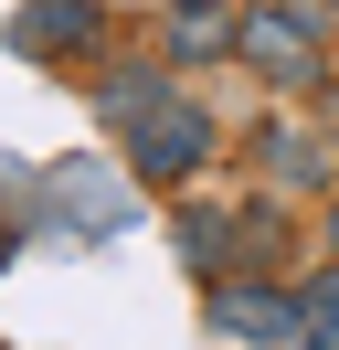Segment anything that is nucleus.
I'll return each instance as SVG.
<instances>
[{
	"label": "nucleus",
	"mask_w": 339,
	"mask_h": 350,
	"mask_svg": "<svg viewBox=\"0 0 339 350\" xmlns=\"http://www.w3.org/2000/svg\"><path fill=\"white\" fill-rule=\"evenodd\" d=\"M233 64L265 96H318L329 85V0H244Z\"/></svg>",
	"instance_id": "f257e3e1"
},
{
	"label": "nucleus",
	"mask_w": 339,
	"mask_h": 350,
	"mask_svg": "<svg viewBox=\"0 0 339 350\" xmlns=\"http://www.w3.org/2000/svg\"><path fill=\"white\" fill-rule=\"evenodd\" d=\"M117 149H127V180H138V191H170V202H180L191 180H202L212 159H223V117H212L191 85H170L159 107H148L138 128L117 138Z\"/></svg>",
	"instance_id": "f03ea898"
},
{
	"label": "nucleus",
	"mask_w": 339,
	"mask_h": 350,
	"mask_svg": "<svg viewBox=\"0 0 339 350\" xmlns=\"http://www.w3.org/2000/svg\"><path fill=\"white\" fill-rule=\"evenodd\" d=\"M212 340H265V350H308V297L297 276H265V265H233V276L202 286Z\"/></svg>",
	"instance_id": "7ed1b4c3"
},
{
	"label": "nucleus",
	"mask_w": 339,
	"mask_h": 350,
	"mask_svg": "<svg viewBox=\"0 0 339 350\" xmlns=\"http://www.w3.org/2000/svg\"><path fill=\"white\" fill-rule=\"evenodd\" d=\"M11 43L32 53V64H96L106 53V0H21Z\"/></svg>",
	"instance_id": "20e7f679"
},
{
	"label": "nucleus",
	"mask_w": 339,
	"mask_h": 350,
	"mask_svg": "<svg viewBox=\"0 0 339 350\" xmlns=\"http://www.w3.org/2000/svg\"><path fill=\"white\" fill-rule=\"evenodd\" d=\"M254 159L275 170L286 202H329L339 191V138L329 128H254Z\"/></svg>",
	"instance_id": "39448f33"
},
{
	"label": "nucleus",
	"mask_w": 339,
	"mask_h": 350,
	"mask_svg": "<svg viewBox=\"0 0 339 350\" xmlns=\"http://www.w3.org/2000/svg\"><path fill=\"white\" fill-rule=\"evenodd\" d=\"M233 32H244V0H170V11H159V53L180 75L233 64Z\"/></svg>",
	"instance_id": "423d86ee"
},
{
	"label": "nucleus",
	"mask_w": 339,
	"mask_h": 350,
	"mask_svg": "<svg viewBox=\"0 0 339 350\" xmlns=\"http://www.w3.org/2000/svg\"><path fill=\"white\" fill-rule=\"evenodd\" d=\"M170 255L212 286V276H233V265H244V234H233L223 202H180V213H170Z\"/></svg>",
	"instance_id": "0eeeda50"
},
{
	"label": "nucleus",
	"mask_w": 339,
	"mask_h": 350,
	"mask_svg": "<svg viewBox=\"0 0 339 350\" xmlns=\"http://www.w3.org/2000/svg\"><path fill=\"white\" fill-rule=\"evenodd\" d=\"M170 85H180V64H170V53H138V64H106V75H96V128H117V138H127V128H138V117L159 107Z\"/></svg>",
	"instance_id": "6e6552de"
},
{
	"label": "nucleus",
	"mask_w": 339,
	"mask_h": 350,
	"mask_svg": "<svg viewBox=\"0 0 339 350\" xmlns=\"http://www.w3.org/2000/svg\"><path fill=\"white\" fill-rule=\"evenodd\" d=\"M297 297H308V350H339V255L308 265V276H297Z\"/></svg>",
	"instance_id": "1a4fd4ad"
},
{
	"label": "nucleus",
	"mask_w": 339,
	"mask_h": 350,
	"mask_svg": "<svg viewBox=\"0 0 339 350\" xmlns=\"http://www.w3.org/2000/svg\"><path fill=\"white\" fill-rule=\"evenodd\" d=\"M318 255H339V191H329V213H318Z\"/></svg>",
	"instance_id": "9d476101"
}]
</instances>
